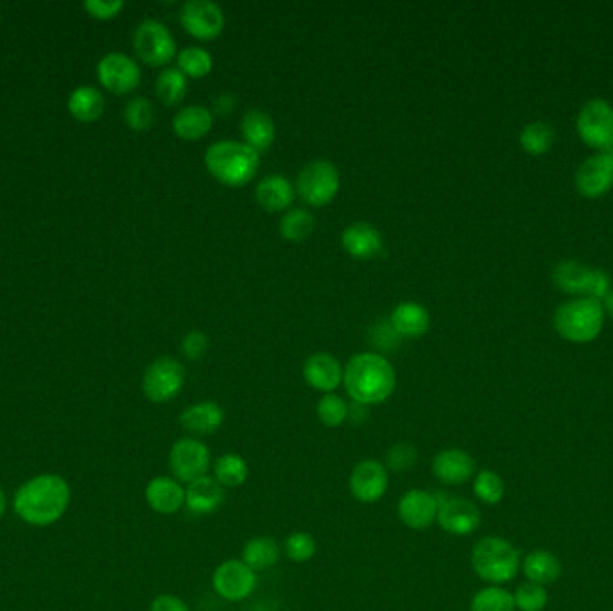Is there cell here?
<instances>
[{"label":"cell","instance_id":"cell-1","mask_svg":"<svg viewBox=\"0 0 613 611\" xmlns=\"http://www.w3.org/2000/svg\"><path fill=\"white\" fill-rule=\"evenodd\" d=\"M69 482L58 474H40L24 482L13 499L17 517L33 527H49L63 518L70 506Z\"/></svg>","mask_w":613,"mask_h":611},{"label":"cell","instance_id":"cell-2","mask_svg":"<svg viewBox=\"0 0 613 611\" xmlns=\"http://www.w3.org/2000/svg\"><path fill=\"white\" fill-rule=\"evenodd\" d=\"M343 384L354 404H382L397 388V371L380 353L363 352L354 355L345 366Z\"/></svg>","mask_w":613,"mask_h":611},{"label":"cell","instance_id":"cell-3","mask_svg":"<svg viewBox=\"0 0 613 611\" xmlns=\"http://www.w3.org/2000/svg\"><path fill=\"white\" fill-rule=\"evenodd\" d=\"M208 173L228 187H242L259 171L260 158L255 149L237 140H217L205 153Z\"/></svg>","mask_w":613,"mask_h":611},{"label":"cell","instance_id":"cell-4","mask_svg":"<svg viewBox=\"0 0 613 611\" xmlns=\"http://www.w3.org/2000/svg\"><path fill=\"white\" fill-rule=\"evenodd\" d=\"M470 563L475 576L497 586L513 581L522 565L519 549L501 536H484L475 543Z\"/></svg>","mask_w":613,"mask_h":611},{"label":"cell","instance_id":"cell-5","mask_svg":"<svg viewBox=\"0 0 613 611\" xmlns=\"http://www.w3.org/2000/svg\"><path fill=\"white\" fill-rule=\"evenodd\" d=\"M605 310L594 298H578L563 303L554 314V327L572 343H588L603 328Z\"/></svg>","mask_w":613,"mask_h":611},{"label":"cell","instance_id":"cell-6","mask_svg":"<svg viewBox=\"0 0 613 611\" xmlns=\"http://www.w3.org/2000/svg\"><path fill=\"white\" fill-rule=\"evenodd\" d=\"M339 185H341V178H339L336 165L323 158L303 165L302 171L298 173V180H296V189L300 192V196L312 207L329 205L330 201L336 198Z\"/></svg>","mask_w":613,"mask_h":611},{"label":"cell","instance_id":"cell-7","mask_svg":"<svg viewBox=\"0 0 613 611\" xmlns=\"http://www.w3.org/2000/svg\"><path fill=\"white\" fill-rule=\"evenodd\" d=\"M185 386V368L173 357H158L147 366L142 391L153 404H167L182 393Z\"/></svg>","mask_w":613,"mask_h":611},{"label":"cell","instance_id":"cell-8","mask_svg":"<svg viewBox=\"0 0 613 611\" xmlns=\"http://www.w3.org/2000/svg\"><path fill=\"white\" fill-rule=\"evenodd\" d=\"M169 468L174 479L182 484L205 477L212 468L210 448L203 439L194 436L178 439L169 450Z\"/></svg>","mask_w":613,"mask_h":611},{"label":"cell","instance_id":"cell-9","mask_svg":"<svg viewBox=\"0 0 613 611\" xmlns=\"http://www.w3.org/2000/svg\"><path fill=\"white\" fill-rule=\"evenodd\" d=\"M133 47L140 60L153 67H162L176 56L173 33L155 18H147L135 29Z\"/></svg>","mask_w":613,"mask_h":611},{"label":"cell","instance_id":"cell-10","mask_svg":"<svg viewBox=\"0 0 613 611\" xmlns=\"http://www.w3.org/2000/svg\"><path fill=\"white\" fill-rule=\"evenodd\" d=\"M554 284L562 291L570 294H583L585 298H594L601 302L610 293V278L605 271L592 269L578 264V262H562L554 269Z\"/></svg>","mask_w":613,"mask_h":611},{"label":"cell","instance_id":"cell-11","mask_svg":"<svg viewBox=\"0 0 613 611\" xmlns=\"http://www.w3.org/2000/svg\"><path fill=\"white\" fill-rule=\"evenodd\" d=\"M259 583L257 572L242 560H226L217 565L212 574V588L223 601L242 603L250 597Z\"/></svg>","mask_w":613,"mask_h":611},{"label":"cell","instance_id":"cell-12","mask_svg":"<svg viewBox=\"0 0 613 611\" xmlns=\"http://www.w3.org/2000/svg\"><path fill=\"white\" fill-rule=\"evenodd\" d=\"M438 499H440V509L436 524L440 525L445 533L461 538V536H470L479 529L483 515L472 500L465 497H450L441 491H438Z\"/></svg>","mask_w":613,"mask_h":611},{"label":"cell","instance_id":"cell-13","mask_svg":"<svg viewBox=\"0 0 613 611\" xmlns=\"http://www.w3.org/2000/svg\"><path fill=\"white\" fill-rule=\"evenodd\" d=\"M389 488V470L377 459H363L348 477L350 495L361 504H375L384 499Z\"/></svg>","mask_w":613,"mask_h":611},{"label":"cell","instance_id":"cell-14","mask_svg":"<svg viewBox=\"0 0 613 611\" xmlns=\"http://www.w3.org/2000/svg\"><path fill=\"white\" fill-rule=\"evenodd\" d=\"M180 22L199 40H212L225 29V13L214 0H187L180 9Z\"/></svg>","mask_w":613,"mask_h":611},{"label":"cell","instance_id":"cell-15","mask_svg":"<svg viewBox=\"0 0 613 611\" xmlns=\"http://www.w3.org/2000/svg\"><path fill=\"white\" fill-rule=\"evenodd\" d=\"M97 78L113 94H130L139 87L142 72L139 63L124 52H110L97 65Z\"/></svg>","mask_w":613,"mask_h":611},{"label":"cell","instance_id":"cell-16","mask_svg":"<svg viewBox=\"0 0 613 611\" xmlns=\"http://www.w3.org/2000/svg\"><path fill=\"white\" fill-rule=\"evenodd\" d=\"M578 131L588 146L605 151L613 146V108L603 99L588 101L579 112Z\"/></svg>","mask_w":613,"mask_h":611},{"label":"cell","instance_id":"cell-17","mask_svg":"<svg viewBox=\"0 0 613 611\" xmlns=\"http://www.w3.org/2000/svg\"><path fill=\"white\" fill-rule=\"evenodd\" d=\"M440 509L438 491L413 490L406 491L397 504L398 520L413 531H425L436 524Z\"/></svg>","mask_w":613,"mask_h":611},{"label":"cell","instance_id":"cell-18","mask_svg":"<svg viewBox=\"0 0 613 611\" xmlns=\"http://www.w3.org/2000/svg\"><path fill=\"white\" fill-rule=\"evenodd\" d=\"M432 475L445 486H461L475 477L474 457L463 448H443L432 457Z\"/></svg>","mask_w":613,"mask_h":611},{"label":"cell","instance_id":"cell-19","mask_svg":"<svg viewBox=\"0 0 613 611\" xmlns=\"http://www.w3.org/2000/svg\"><path fill=\"white\" fill-rule=\"evenodd\" d=\"M144 497L155 513L171 517L185 508V484L176 481L173 475H156L147 482Z\"/></svg>","mask_w":613,"mask_h":611},{"label":"cell","instance_id":"cell-20","mask_svg":"<svg viewBox=\"0 0 613 611\" xmlns=\"http://www.w3.org/2000/svg\"><path fill=\"white\" fill-rule=\"evenodd\" d=\"M345 368L332 353L318 352L303 364V379L323 395L334 393L343 384Z\"/></svg>","mask_w":613,"mask_h":611},{"label":"cell","instance_id":"cell-21","mask_svg":"<svg viewBox=\"0 0 613 611\" xmlns=\"http://www.w3.org/2000/svg\"><path fill=\"white\" fill-rule=\"evenodd\" d=\"M226 491L212 475L185 484V508L194 515H212L225 502Z\"/></svg>","mask_w":613,"mask_h":611},{"label":"cell","instance_id":"cell-22","mask_svg":"<svg viewBox=\"0 0 613 611\" xmlns=\"http://www.w3.org/2000/svg\"><path fill=\"white\" fill-rule=\"evenodd\" d=\"M613 185V160L605 153L588 158L576 174V187L587 198L605 194Z\"/></svg>","mask_w":613,"mask_h":611},{"label":"cell","instance_id":"cell-23","mask_svg":"<svg viewBox=\"0 0 613 611\" xmlns=\"http://www.w3.org/2000/svg\"><path fill=\"white\" fill-rule=\"evenodd\" d=\"M225 423V409L217 402L203 400L192 404L180 414V425L190 436L216 434Z\"/></svg>","mask_w":613,"mask_h":611},{"label":"cell","instance_id":"cell-24","mask_svg":"<svg viewBox=\"0 0 613 611\" xmlns=\"http://www.w3.org/2000/svg\"><path fill=\"white\" fill-rule=\"evenodd\" d=\"M341 244L348 255H352L355 259L366 260L379 255L384 241H382V233L379 232L377 226L366 223V221H357V223L348 224L343 230Z\"/></svg>","mask_w":613,"mask_h":611},{"label":"cell","instance_id":"cell-25","mask_svg":"<svg viewBox=\"0 0 613 611\" xmlns=\"http://www.w3.org/2000/svg\"><path fill=\"white\" fill-rule=\"evenodd\" d=\"M241 131L244 144H248L257 153L268 151L277 138V126L273 117L260 108H253L242 115Z\"/></svg>","mask_w":613,"mask_h":611},{"label":"cell","instance_id":"cell-26","mask_svg":"<svg viewBox=\"0 0 613 611\" xmlns=\"http://www.w3.org/2000/svg\"><path fill=\"white\" fill-rule=\"evenodd\" d=\"M391 327L395 328L400 337H409V339L422 337L431 327L429 310L420 303H398L391 314Z\"/></svg>","mask_w":613,"mask_h":611},{"label":"cell","instance_id":"cell-27","mask_svg":"<svg viewBox=\"0 0 613 611\" xmlns=\"http://www.w3.org/2000/svg\"><path fill=\"white\" fill-rule=\"evenodd\" d=\"M255 198L260 207L268 212H282L291 207L294 199V187L282 174H269L262 178L255 189Z\"/></svg>","mask_w":613,"mask_h":611},{"label":"cell","instance_id":"cell-28","mask_svg":"<svg viewBox=\"0 0 613 611\" xmlns=\"http://www.w3.org/2000/svg\"><path fill=\"white\" fill-rule=\"evenodd\" d=\"M214 126V113L203 104H190L174 115L173 130L185 140L205 137Z\"/></svg>","mask_w":613,"mask_h":611},{"label":"cell","instance_id":"cell-29","mask_svg":"<svg viewBox=\"0 0 613 611\" xmlns=\"http://www.w3.org/2000/svg\"><path fill=\"white\" fill-rule=\"evenodd\" d=\"M520 568L527 581L536 585H553L562 576V561L558 560V556H554L553 552L544 549L529 552Z\"/></svg>","mask_w":613,"mask_h":611},{"label":"cell","instance_id":"cell-30","mask_svg":"<svg viewBox=\"0 0 613 611\" xmlns=\"http://www.w3.org/2000/svg\"><path fill=\"white\" fill-rule=\"evenodd\" d=\"M280 545L271 536H253L242 547L241 560L255 570L257 574L262 570L275 567L280 560Z\"/></svg>","mask_w":613,"mask_h":611},{"label":"cell","instance_id":"cell-31","mask_svg":"<svg viewBox=\"0 0 613 611\" xmlns=\"http://www.w3.org/2000/svg\"><path fill=\"white\" fill-rule=\"evenodd\" d=\"M212 477L216 479L225 490L228 488H241L250 477V466L244 457L235 452H226L217 457L212 465Z\"/></svg>","mask_w":613,"mask_h":611},{"label":"cell","instance_id":"cell-32","mask_svg":"<svg viewBox=\"0 0 613 611\" xmlns=\"http://www.w3.org/2000/svg\"><path fill=\"white\" fill-rule=\"evenodd\" d=\"M69 112L81 122H94L103 115L104 97L97 88L79 87L69 99Z\"/></svg>","mask_w":613,"mask_h":611},{"label":"cell","instance_id":"cell-33","mask_svg":"<svg viewBox=\"0 0 613 611\" xmlns=\"http://www.w3.org/2000/svg\"><path fill=\"white\" fill-rule=\"evenodd\" d=\"M314 226H316V221L309 210L291 208L280 219L278 230L287 241L302 242L311 235Z\"/></svg>","mask_w":613,"mask_h":611},{"label":"cell","instance_id":"cell-34","mask_svg":"<svg viewBox=\"0 0 613 611\" xmlns=\"http://www.w3.org/2000/svg\"><path fill=\"white\" fill-rule=\"evenodd\" d=\"M470 611H515V599L506 588L497 585H488L477 590L472 601Z\"/></svg>","mask_w":613,"mask_h":611},{"label":"cell","instance_id":"cell-35","mask_svg":"<svg viewBox=\"0 0 613 611\" xmlns=\"http://www.w3.org/2000/svg\"><path fill=\"white\" fill-rule=\"evenodd\" d=\"M185 94H187V76L178 67L162 70L158 74L156 95L162 103L169 106L182 103Z\"/></svg>","mask_w":613,"mask_h":611},{"label":"cell","instance_id":"cell-36","mask_svg":"<svg viewBox=\"0 0 613 611\" xmlns=\"http://www.w3.org/2000/svg\"><path fill=\"white\" fill-rule=\"evenodd\" d=\"M214 67V58L205 47L190 45L178 52V69L187 78H205Z\"/></svg>","mask_w":613,"mask_h":611},{"label":"cell","instance_id":"cell-37","mask_svg":"<svg viewBox=\"0 0 613 611\" xmlns=\"http://www.w3.org/2000/svg\"><path fill=\"white\" fill-rule=\"evenodd\" d=\"M316 414H318V420L325 427L337 429V427H341L348 420L350 405H348L343 396L329 393V395L321 396L320 400H318Z\"/></svg>","mask_w":613,"mask_h":611},{"label":"cell","instance_id":"cell-38","mask_svg":"<svg viewBox=\"0 0 613 611\" xmlns=\"http://www.w3.org/2000/svg\"><path fill=\"white\" fill-rule=\"evenodd\" d=\"M554 142V130L547 122H533L527 124L520 135V144L529 155H544Z\"/></svg>","mask_w":613,"mask_h":611},{"label":"cell","instance_id":"cell-39","mask_svg":"<svg viewBox=\"0 0 613 611\" xmlns=\"http://www.w3.org/2000/svg\"><path fill=\"white\" fill-rule=\"evenodd\" d=\"M506 493L501 475L493 470H481L474 477V495L486 506H497Z\"/></svg>","mask_w":613,"mask_h":611},{"label":"cell","instance_id":"cell-40","mask_svg":"<svg viewBox=\"0 0 613 611\" xmlns=\"http://www.w3.org/2000/svg\"><path fill=\"white\" fill-rule=\"evenodd\" d=\"M318 542L311 533L307 531H294L285 538V556L294 563H307L316 556Z\"/></svg>","mask_w":613,"mask_h":611},{"label":"cell","instance_id":"cell-41","mask_svg":"<svg viewBox=\"0 0 613 611\" xmlns=\"http://www.w3.org/2000/svg\"><path fill=\"white\" fill-rule=\"evenodd\" d=\"M124 119L131 130L144 131L155 122V106L146 97H135L124 110Z\"/></svg>","mask_w":613,"mask_h":611},{"label":"cell","instance_id":"cell-42","mask_svg":"<svg viewBox=\"0 0 613 611\" xmlns=\"http://www.w3.org/2000/svg\"><path fill=\"white\" fill-rule=\"evenodd\" d=\"M513 599H515V608L519 611H542L549 601L545 586L529 583V581L517 588Z\"/></svg>","mask_w":613,"mask_h":611},{"label":"cell","instance_id":"cell-43","mask_svg":"<svg viewBox=\"0 0 613 611\" xmlns=\"http://www.w3.org/2000/svg\"><path fill=\"white\" fill-rule=\"evenodd\" d=\"M416 461H418V450L415 445L409 441H400L389 448L384 465L389 472L400 474V472L411 470L416 465Z\"/></svg>","mask_w":613,"mask_h":611},{"label":"cell","instance_id":"cell-44","mask_svg":"<svg viewBox=\"0 0 613 611\" xmlns=\"http://www.w3.org/2000/svg\"><path fill=\"white\" fill-rule=\"evenodd\" d=\"M210 339L201 330H190L187 336L183 337L182 352L189 361H199L208 352Z\"/></svg>","mask_w":613,"mask_h":611},{"label":"cell","instance_id":"cell-45","mask_svg":"<svg viewBox=\"0 0 613 611\" xmlns=\"http://www.w3.org/2000/svg\"><path fill=\"white\" fill-rule=\"evenodd\" d=\"M124 8L122 0H87L85 9L90 13V17L99 20H110L121 13Z\"/></svg>","mask_w":613,"mask_h":611},{"label":"cell","instance_id":"cell-46","mask_svg":"<svg viewBox=\"0 0 613 611\" xmlns=\"http://www.w3.org/2000/svg\"><path fill=\"white\" fill-rule=\"evenodd\" d=\"M149 611H192L178 595L162 594L153 599Z\"/></svg>","mask_w":613,"mask_h":611},{"label":"cell","instance_id":"cell-47","mask_svg":"<svg viewBox=\"0 0 613 611\" xmlns=\"http://www.w3.org/2000/svg\"><path fill=\"white\" fill-rule=\"evenodd\" d=\"M235 104H237L235 95H217L216 99H214V110H212V113H217V115H228V113L234 110Z\"/></svg>","mask_w":613,"mask_h":611},{"label":"cell","instance_id":"cell-48","mask_svg":"<svg viewBox=\"0 0 613 611\" xmlns=\"http://www.w3.org/2000/svg\"><path fill=\"white\" fill-rule=\"evenodd\" d=\"M603 310H606L613 318V293H608L603 298Z\"/></svg>","mask_w":613,"mask_h":611},{"label":"cell","instance_id":"cell-49","mask_svg":"<svg viewBox=\"0 0 613 611\" xmlns=\"http://www.w3.org/2000/svg\"><path fill=\"white\" fill-rule=\"evenodd\" d=\"M6 508H8V499H6V493H4V490L0 488V518H2L4 513H6Z\"/></svg>","mask_w":613,"mask_h":611}]
</instances>
